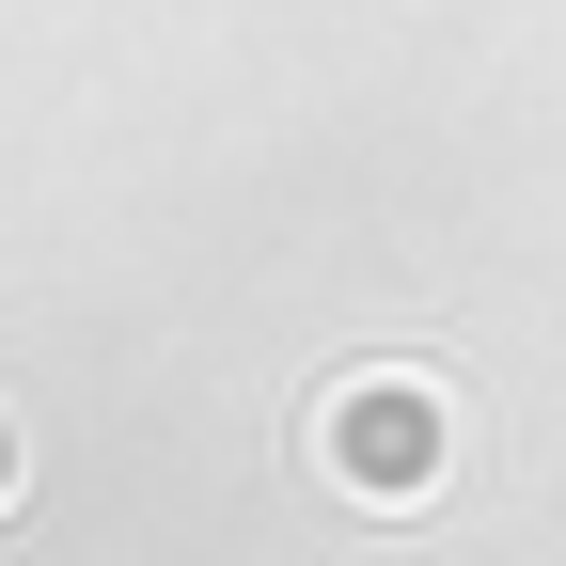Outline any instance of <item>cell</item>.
<instances>
[{
	"label": "cell",
	"instance_id": "obj_1",
	"mask_svg": "<svg viewBox=\"0 0 566 566\" xmlns=\"http://www.w3.org/2000/svg\"><path fill=\"white\" fill-rule=\"evenodd\" d=\"M315 457L346 472V504L409 520L424 488L457 472V424H441V394H424V378H346V394L315 409Z\"/></svg>",
	"mask_w": 566,
	"mask_h": 566
},
{
	"label": "cell",
	"instance_id": "obj_2",
	"mask_svg": "<svg viewBox=\"0 0 566 566\" xmlns=\"http://www.w3.org/2000/svg\"><path fill=\"white\" fill-rule=\"evenodd\" d=\"M0 504H17V409H0Z\"/></svg>",
	"mask_w": 566,
	"mask_h": 566
}]
</instances>
